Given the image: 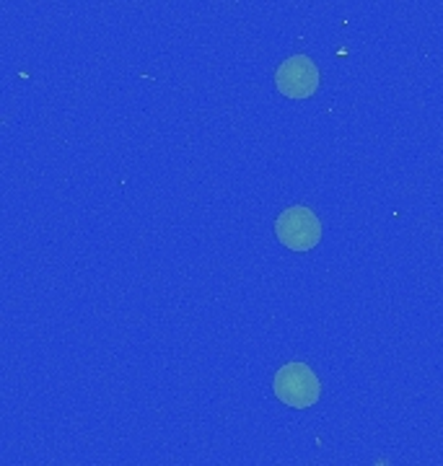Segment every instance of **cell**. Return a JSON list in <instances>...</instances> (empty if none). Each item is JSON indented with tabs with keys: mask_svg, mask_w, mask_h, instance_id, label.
I'll return each instance as SVG.
<instances>
[{
	"mask_svg": "<svg viewBox=\"0 0 443 466\" xmlns=\"http://www.w3.org/2000/svg\"><path fill=\"white\" fill-rule=\"evenodd\" d=\"M319 84H322L319 67L306 55H294L283 60L275 70V86L288 99H309L319 91Z\"/></svg>",
	"mask_w": 443,
	"mask_h": 466,
	"instance_id": "3",
	"label": "cell"
},
{
	"mask_svg": "<svg viewBox=\"0 0 443 466\" xmlns=\"http://www.w3.org/2000/svg\"><path fill=\"white\" fill-rule=\"evenodd\" d=\"M275 233L280 244L294 251H309L322 241V223L309 208H285L275 220Z\"/></svg>",
	"mask_w": 443,
	"mask_h": 466,
	"instance_id": "2",
	"label": "cell"
},
{
	"mask_svg": "<svg viewBox=\"0 0 443 466\" xmlns=\"http://www.w3.org/2000/svg\"><path fill=\"white\" fill-rule=\"evenodd\" d=\"M273 389H275V397L294 410L314 407L322 394V383L306 363H285L275 373Z\"/></svg>",
	"mask_w": 443,
	"mask_h": 466,
	"instance_id": "1",
	"label": "cell"
}]
</instances>
